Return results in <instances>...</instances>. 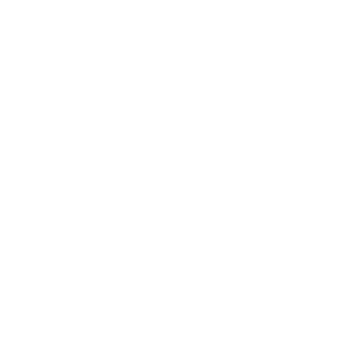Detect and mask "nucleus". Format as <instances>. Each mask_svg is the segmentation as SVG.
<instances>
[]
</instances>
